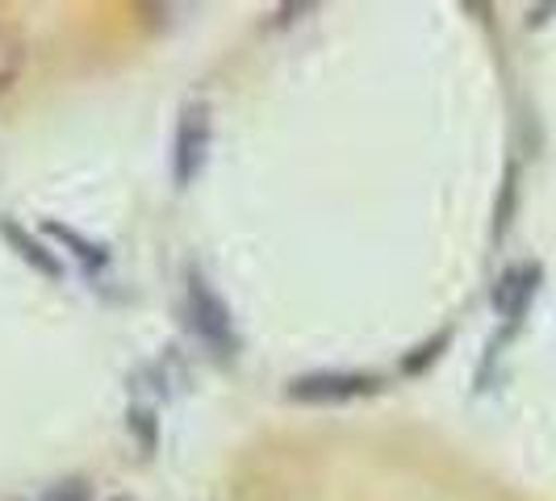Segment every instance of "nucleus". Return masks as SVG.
I'll return each mask as SVG.
<instances>
[{"label": "nucleus", "mask_w": 556, "mask_h": 501, "mask_svg": "<svg viewBox=\"0 0 556 501\" xmlns=\"http://www.w3.org/2000/svg\"><path fill=\"white\" fill-rule=\"evenodd\" d=\"M185 318H189V331L218 356V360H230L239 351V338H235V322H230V306L210 288V280L201 272H189V284H185Z\"/></svg>", "instance_id": "f257e3e1"}, {"label": "nucleus", "mask_w": 556, "mask_h": 501, "mask_svg": "<svg viewBox=\"0 0 556 501\" xmlns=\"http://www.w3.org/2000/svg\"><path fill=\"white\" fill-rule=\"evenodd\" d=\"M210 139H214V117L205 101H189L176 121V151H172V176L180 189H189L201 167L210 159Z\"/></svg>", "instance_id": "f03ea898"}, {"label": "nucleus", "mask_w": 556, "mask_h": 501, "mask_svg": "<svg viewBox=\"0 0 556 501\" xmlns=\"http://www.w3.org/2000/svg\"><path fill=\"white\" fill-rule=\"evenodd\" d=\"M381 389L377 376H364V372H306V376H293L289 381V401H302V406H339V401H352V397H368V393Z\"/></svg>", "instance_id": "7ed1b4c3"}, {"label": "nucleus", "mask_w": 556, "mask_h": 501, "mask_svg": "<svg viewBox=\"0 0 556 501\" xmlns=\"http://www.w3.org/2000/svg\"><path fill=\"white\" fill-rule=\"evenodd\" d=\"M535 293H540V264H515V268H506L498 277V284H494V309H498V318L510 322V331L523 322V313L531 309Z\"/></svg>", "instance_id": "20e7f679"}, {"label": "nucleus", "mask_w": 556, "mask_h": 501, "mask_svg": "<svg viewBox=\"0 0 556 501\" xmlns=\"http://www.w3.org/2000/svg\"><path fill=\"white\" fill-rule=\"evenodd\" d=\"M0 234H4V243L17 251L22 259H26L34 272H42L47 280H63V264L55 259V251H47V243L42 239H34V234H26L17 222H0Z\"/></svg>", "instance_id": "39448f33"}, {"label": "nucleus", "mask_w": 556, "mask_h": 501, "mask_svg": "<svg viewBox=\"0 0 556 501\" xmlns=\"http://www.w3.org/2000/svg\"><path fill=\"white\" fill-rule=\"evenodd\" d=\"M26 72V42L13 26L0 22V101L13 92V84Z\"/></svg>", "instance_id": "423d86ee"}, {"label": "nucleus", "mask_w": 556, "mask_h": 501, "mask_svg": "<svg viewBox=\"0 0 556 501\" xmlns=\"http://www.w3.org/2000/svg\"><path fill=\"white\" fill-rule=\"evenodd\" d=\"M47 234H51V239H59V243H67V247H72V255L80 259L84 268H105V264H110V251L101 247V243H88V239H84V234H76L72 226L47 222Z\"/></svg>", "instance_id": "0eeeda50"}, {"label": "nucleus", "mask_w": 556, "mask_h": 501, "mask_svg": "<svg viewBox=\"0 0 556 501\" xmlns=\"http://www.w3.org/2000/svg\"><path fill=\"white\" fill-rule=\"evenodd\" d=\"M447 343H452V331H440V334H435V338H431V343H422V347H418L415 356H406V363H402V368H406V372L415 376V372H422L427 363H435V360H440V351H444Z\"/></svg>", "instance_id": "6e6552de"}, {"label": "nucleus", "mask_w": 556, "mask_h": 501, "mask_svg": "<svg viewBox=\"0 0 556 501\" xmlns=\"http://www.w3.org/2000/svg\"><path fill=\"white\" fill-rule=\"evenodd\" d=\"M515 180H519V171H515V167H510V171H506V184H502V201H498V222H494V234H506V226H510V214H515V201H519V184H515Z\"/></svg>", "instance_id": "1a4fd4ad"}, {"label": "nucleus", "mask_w": 556, "mask_h": 501, "mask_svg": "<svg viewBox=\"0 0 556 501\" xmlns=\"http://www.w3.org/2000/svg\"><path fill=\"white\" fill-rule=\"evenodd\" d=\"M126 431H135L139 435L142 451H155V418L147 414V410H126Z\"/></svg>", "instance_id": "9d476101"}, {"label": "nucleus", "mask_w": 556, "mask_h": 501, "mask_svg": "<svg viewBox=\"0 0 556 501\" xmlns=\"http://www.w3.org/2000/svg\"><path fill=\"white\" fill-rule=\"evenodd\" d=\"M38 501H92V493H88L84 480H59V485H51Z\"/></svg>", "instance_id": "9b49d317"}, {"label": "nucleus", "mask_w": 556, "mask_h": 501, "mask_svg": "<svg viewBox=\"0 0 556 501\" xmlns=\"http://www.w3.org/2000/svg\"><path fill=\"white\" fill-rule=\"evenodd\" d=\"M113 501H130V498H113Z\"/></svg>", "instance_id": "f8f14e48"}]
</instances>
